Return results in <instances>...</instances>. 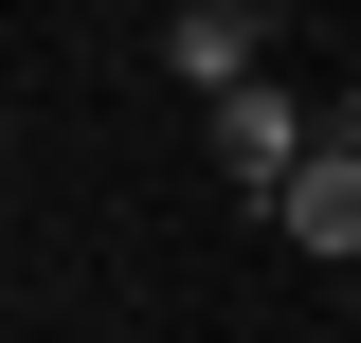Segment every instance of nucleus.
Segmentation results:
<instances>
[{"label":"nucleus","mask_w":361,"mask_h":343,"mask_svg":"<svg viewBox=\"0 0 361 343\" xmlns=\"http://www.w3.org/2000/svg\"><path fill=\"white\" fill-rule=\"evenodd\" d=\"M307 145H325V109H307L289 73H253V90L217 109V181H253V199H289V181H307Z\"/></svg>","instance_id":"1"},{"label":"nucleus","mask_w":361,"mask_h":343,"mask_svg":"<svg viewBox=\"0 0 361 343\" xmlns=\"http://www.w3.org/2000/svg\"><path fill=\"white\" fill-rule=\"evenodd\" d=\"M163 73L199 90V109H235V90L271 73V0H180L163 18Z\"/></svg>","instance_id":"2"},{"label":"nucleus","mask_w":361,"mask_h":343,"mask_svg":"<svg viewBox=\"0 0 361 343\" xmlns=\"http://www.w3.org/2000/svg\"><path fill=\"white\" fill-rule=\"evenodd\" d=\"M271 235H289L307 271H361V163H343V145H307V181L271 199Z\"/></svg>","instance_id":"3"},{"label":"nucleus","mask_w":361,"mask_h":343,"mask_svg":"<svg viewBox=\"0 0 361 343\" xmlns=\"http://www.w3.org/2000/svg\"><path fill=\"white\" fill-rule=\"evenodd\" d=\"M325 145H343V163H361V73H343V90H325Z\"/></svg>","instance_id":"4"}]
</instances>
